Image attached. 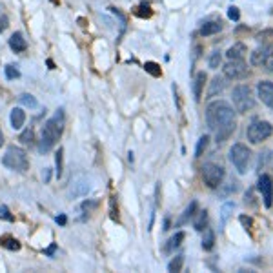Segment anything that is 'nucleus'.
I'll list each match as a JSON object with an SVG mask.
<instances>
[{"instance_id":"obj_20","label":"nucleus","mask_w":273,"mask_h":273,"mask_svg":"<svg viewBox=\"0 0 273 273\" xmlns=\"http://www.w3.org/2000/svg\"><path fill=\"white\" fill-rule=\"evenodd\" d=\"M186 239V235H184V231H177L175 235H173L171 239L168 241V246H166V251H173L175 248H179V246L182 244V241Z\"/></svg>"},{"instance_id":"obj_41","label":"nucleus","mask_w":273,"mask_h":273,"mask_svg":"<svg viewBox=\"0 0 273 273\" xmlns=\"http://www.w3.org/2000/svg\"><path fill=\"white\" fill-rule=\"evenodd\" d=\"M66 221H68V219H66V215H61V217H56V222H59L61 226H64Z\"/></svg>"},{"instance_id":"obj_32","label":"nucleus","mask_w":273,"mask_h":273,"mask_svg":"<svg viewBox=\"0 0 273 273\" xmlns=\"http://www.w3.org/2000/svg\"><path fill=\"white\" fill-rule=\"evenodd\" d=\"M151 8L149 6H146V4H142V6H139V8L135 9V15L136 16H141V18H149L151 16Z\"/></svg>"},{"instance_id":"obj_31","label":"nucleus","mask_w":273,"mask_h":273,"mask_svg":"<svg viewBox=\"0 0 273 273\" xmlns=\"http://www.w3.org/2000/svg\"><path fill=\"white\" fill-rule=\"evenodd\" d=\"M4 71H6V79H8V81H15V79L21 76V71L16 69V66H6Z\"/></svg>"},{"instance_id":"obj_4","label":"nucleus","mask_w":273,"mask_h":273,"mask_svg":"<svg viewBox=\"0 0 273 273\" xmlns=\"http://www.w3.org/2000/svg\"><path fill=\"white\" fill-rule=\"evenodd\" d=\"M231 99H233V106H235V111L239 113H248L255 106V99L251 95V89L246 84L235 86L231 93Z\"/></svg>"},{"instance_id":"obj_40","label":"nucleus","mask_w":273,"mask_h":273,"mask_svg":"<svg viewBox=\"0 0 273 273\" xmlns=\"http://www.w3.org/2000/svg\"><path fill=\"white\" fill-rule=\"evenodd\" d=\"M55 251H56V244H55V242H53V244L49 246L48 249H44V255H49V257H51V255H53V253H55Z\"/></svg>"},{"instance_id":"obj_39","label":"nucleus","mask_w":273,"mask_h":273,"mask_svg":"<svg viewBox=\"0 0 273 273\" xmlns=\"http://www.w3.org/2000/svg\"><path fill=\"white\" fill-rule=\"evenodd\" d=\"M96 204H99V202H89V201H86V202H82V209H91V208H96Z\"/></svg>"},{"instance_id":"obj_13","label":"nucleus","mask_w":273,"mask_h":273,"mask_svg":"<svg viewBox=\"0 0 273 273\" xmlns=\"http://www.w3.org/2000/svg\"><path fill=\"white\" fill-rule=\"evenodd\" d=\"M226 88V79L224 76H213V81L209 82V89H208V99H213L217 96L219 93H222Z\"/></svg>"},{"instance_id":"obj_8","label":"nucleus","mask_w":273,"mask_h":273,"mask_svg":"<svg viewBox=\"0 0 273 273\" xmlns=\"http://www.w3.org/2000/svg\"><path fill=\"white\" fill-rule=\"evenodd\" d=\"M222 71H224L226 79H231V81H241L244 76H248L249 68L246 66L244 61H228L222 66Z\"/></svg>"},{"instance_id":"obj_14","label":"nucleus","mask_w":273,"mask_h":273,"mask_svg":"<svg viewBox=\"0 0 273 273\" xmlns=\"http://www.w3.org/2000/svg\"><path fill=\"white\" fill-rule=\"evenodd\" d=\"M246 53H248V48H246L242 42H237V44H233L231 48L228 49L226 56H228L229 61H242L246 56Z\"/></svg>"},{"instance_id":"obj_27","label":"nucleus","mask_w":273,"mask_h":273,"mask_svg":"<svg viewBox=\"0 0 273 273\" xmlns=\"http://www.w3.org/2000/svg\"><path fill=\"white\" fill-rule=\"evenodd\" d=\"M144 69L149 73V75H153V76H161L162 75V69H161V66H159L157 62H146Z\"/></svg>"},{"instance_id":"obj_36","label":"nucleus","mask_w":273,"mask_h":273,"mask_svg":"<svg viewBox=\"0 0 273 273\" xmlns=\"http://www.w3.org/2000/svg\"><path fill=\"white\" fill-rule=\"evenodd\" d=\"M8 26H9L8 16H6V15H2V13H0V33H2V31H6V29H8Z\"/></svg>"},{"instance_id":"obj_6","label":"nucleus","mask_w":273,"mask_h":273,"mask_svg":"<svg viewBox=\"0 0 273 273\" xmlns=\"http://www.w3.org/2000/svg\"><path fill=\"white\" fill-rule=\"evenodd\" d=\"M273 133V128L269 122L266 121H253L251 124L248 126V131H246V136L251 144H261L262 141H266L269 135Z\"/></svg>"},{"instance_id":"obj_28","label":"nucleus","mask_w":273,"mask_h":273,"mask_svg":"<svg viewBox=\"0 0 273 273\" xmlns=\"http://www.w3.org/2000/svg\"><path fill=\"white\" fill-rule=\"evenodd\" d=\"M18 141L22 142V144H31L33 141H35V133H33L31 128L24 129V131L21 133V136H18Z\"/></svg>"},{"instance_id":"obj_7","label":"nucleus","mask_w":273,"mask_h":273,"mask_svg":"<svg viewBox=\"0 0 273 273\" xmlns=\"http://www.w3.org/2000/svg\"><path fill=\"white\" fill-rule=\"evenodd\" d=\"M224 177H226L224 168H221L219 164L208 162V164L202 166V181H204V184L208 188L211 189L219 188L222 184V181H224Z\"/></svg>"},{"instance_id":"obj_22","label":"nucleus","mask_w":273,"mask_h":273,"mask_svg":"<svg viewBox=\"0 0 273 273\" xmlns=\"http://www.w3.org/2000/svg\"><path fill=\"white\" fill-rule=\"evenodd\" d=\"M18 102H21L22 106H26V108H29V109L38 108V102H36V99L33 95H29V93H22V95L18 96Z\"/></svg>"},{"instance_id":"obj_21","label":"nucleus","mask_w":273,"mask_h":273,"mask_svg":"<svg viewBox=\"0 0 273 273\" xmlns=\"http://www.w3.org/2000/svg\"><path fill=\"white\" fill-rule=\"evenodd\" d=\"M197 206H199V204H197V202H195V201H193V202H189V206H188V208L184 209V213H182L181 221H179L177 224H179V226L186 224V222H188L189 219H191L193 215H195V211H197Z\"/></svg>"},{"instance_id":"obj_38","label":"nucleus","mask_w":273,"mask_h":273,"mask_svg":"<svg viewBox=\"0 0 273 273\" xmlns=\"http://www.w3.org/2000/svg\"><path fill=\"white\" fill-rule=\"evenodd\" d=\"M264 68L268 69V71H271V73H273V53L268 56V61L264 62Z\"/></svg>"},{"instance_id":"obj_1","label":"nucleus","mask_w":273,"mask_h":273,"mask_svg":"<svg viewBox=\"0 0 273 273\" xmlns=\"http://www.w3.org/2000/svg\"><path fill=\"white\" fill-rule=\"evenodd\" d=\"M206 124L211 131L217 133V144L224 142L235 131V111L224 101L209 102L206 108Z\"/></svg>"},{"instance_id":"obj_16","label":"nucleus","mask_w":273,"mask_h":273,"mask_svg":"<svg viewBox=\"0 0 273 273\" xmlns=\"http://www.w3.org/2000/svg\"><path fill=\"white\" fill-rule=\"evenodd\" d=\"M9 121H11L13 129H22V126H24V122H26V111L22 108H13Z\"/></svg>"},{"instance_id":"obj_34","label":"nucleus","mask_w":273,"mask_h":273,"mask_svg":"<svg viewBox=\"0 0 273 273\" xmlns=\"http://www.w3.org/2000/svg\"><path fill=\"white\" fill-rule=\"evenodd\" d=\"M0 219H4V221H8V222H13V215H11V211H9V208L8 206H0Z\"/></svg>"},{"instance_id":"obj_9","label":"nucleus","mask_w":273,"mask_h":273,"mask_svg":"<svg viewBox=\"0 0 273 273\" xmlns=\"http://www.w3.org/2000/svg\"><path fill=\"white\" fill-rule=\"evenodd\" d=\"M257 188L262 195L264 206L266 208H271V204H273V179L269 177V175H266V173L264 175H261V177H259V182H257Z\"/></svg>"},{"instance_id":"obj_25","label":"nucleus","mask_w":273,"mask_h":273,"mask_svg":"<svg viewBox=\"0 0 273 273\" xmlns=\"http://www.w3.org/2000/svg\"><path fill=\"white\" fill-rule=\"evenodd\" d=\"M209 68L211 69H217L219 66H221V62H222V53H221V49H215V51L209 55Z\"/></svg>"},{"instance_id":"obj_37","label":"nucleus","mask_w":273,"mask_h":273,"mask_svg":"<svg viewBox=\"0 0 273 273\" xmlns=\"http://www.w3.org/2000/svg\"><path fill=\"white\" fill-rule=\"evenodd\" d=\"M241 222H242V226H244L246 229H249V228H251V224H253L251 219L246 217V215H241Z\"/></svg>"},{"instance_id":"obj_44","label":"nucleus","mask_w":273,"mask_h":273,"mask_svg":"<svg viewBox=\"0 0 273 273\" xmlns=\"http://www.w3.org/2000/svg\"><path fill=\"white\" fill-rule=\"evenodd\" d=\"M4 144V135H2V129H0V146Z\"/></svg>"},{"instance_id":"obj_24","label":"nucleus","mask_w":273,"mask_h":273,"mask_svg":"<svg viewBox=\"0 0 273 273\" xmlns=\"http://www.w3.org/2000/svg\"><path fill=\"white\" fill-rule=\"evenodd\" d=\"M0 244L4 246V248L11 249V251H16V249H21V242L16 241V239H13V237H4V239H0Z\"/></svg>"},{"instance_id":"obj_42","label":"nucleus","mask_w":273,"mask_h":273,"mask_svg":"<svg viewBox=\"0 0 273 273\" xmlns=\"http://www.w3.org/2000/svg\"><path fill=\"white\" fill-rule=\"evenodd\" d=\"M162 229H164V231H168V229H169V217L164 219V228H162Z\"/></svg>"},{"instance_id":"obj_12","label":"nucleus","mask_w":273,"mask_h":273,"mask_svg":"<svg viewBox=\"0 0 273 273\" xmlns=\"http://www.w3.org/2000/svg\"><path fill=\"white\" fill-rule=\"evenodd\" d=\"M9 48H11L15 53H22L28 49V42H26L24 35H22L21 31H16L11 35V38H9Z\"/></svg>"},{"instance_id":"obj_23","label":"nucleus","mask_w":273,"mask_h":273,"mask_svg":"<svg viewBox=\"0 0 273 273\" xmlns=\"http://www.w3.org/2000/svg\"><path fill=\"white\" fill-rule=\"evenodd\" d=\"M182 264H184V255H177L175 259H171L168 264V271H173V273H177L182 269Z\"/></svg>"},{"instance_id":"obj_10","label":"nucleus","mask_w":273,"mask_h":273,"mask_svg":"<svg viewBox=\"0 0 273 273\" xmlns=\"http://www.w3.org/2000/svg\"><path fill=\"white\" fill-rule=\"evenodd\" d=\"M257 93H259V99L262 101V104H266L268 108L273 109V82L269 81L257 82Z\"/></svg>"},{"instance_id":"obj_30","label":"nucleus","mask_w":273,"mask_h":273,"mask_svg":"<svg viewBox=\"0 0 273 273\" xmlns=\"http://www.w3.org/2000/svg\"><path fill=\"white\" fill-rule=\"evenodd\" d=\"M62 157H64V149L59 148V151H56V157H55V162H56V177L61 179L62 177Z\"/></svg>"},{"instance_id":"obj_19","label":"nucleus","mask_w":273,"mask_h":273,"mask_svg":"<svg viewBox=\"0 0 273 273\" xmlns=\"http://www.w3.org/2000/svg\"><path fill=\"white\" fill-rule=\"evenodd\" d=\"M193 228L197 229V231H204V229L208 228V211H206V209L199 211L197 219H195V222H193Z\"/></svg>"},{"instance_id":"obj_11","label":"nucleus","mask_w":273,"mask_h":273,"mask_svg":"<svg viewBox=\"0 0 273 273\" xmlns=\"http://www.w3.org/2000/svg\"><path fill=\"white\" fill-rule=\"evenodd\" d=\"M273 53V46L271 44H266V46H261V48H257L255 51H251V55H249V62H251V66H264V62L268 61V56Z\"/></svg>"},{"instance_id":"obj_33","label":"nucleus","mask_w":273,"mask_h":273,"mask_svg":"<svg viewBox=\"0 0 273 273\" xmlns=\"http://www.w3.org/2000/svg\"><path fill=\"white\" fill-rule=\"evenodd\" d=\"M109 217H111V221H119V208H116L115 197H111V201H109Z\"/></svg>"},{"instance_id":"obj_3","label":"nucleus","mask_w":273,"mask_h":273,"mask_svg":"<svg viewBox=\"0 0 273 273\" xmlns=\"http://www.w3.org/2000/svg\"><path fill=\"white\" fill-rule=\"evenodd\" d=\"M2 164L9 169H15V171H26L29 168L28 153L18 146H9L6 155L2 157Z\"/></svg>"},{"instance_id":"obj_43","label":"nucleus","mask_w":273,"mask_h":273,"mask_svg":"<svg viewBox=\"0 0 273 273\" xmlns=\"http://www.w3.org/2000/svg\"><path fill=\"white\" fill-rule=\"evenodd\" d=\"M44 181H46V182L49 181V169H46V171H44Z\"/></svg>"},{"instance_id":"obj_15","label":"nucleus","mask_w":273,"mask_h":273,"mask_svg":"<svg viewBox=\"0 0 273 273\" xmlns=\"http://www.w3.org/2000/svg\"><path fill=\"white\" fill-rule=\"evenodd\" d=\"M204 82H206V73L204 71H199L193 79V99L195 101H201L202 96V89H204Z\"/></svg>"},{"instance_id":"obj_26","label":"nucleus","mask_w":273,"mask_h":273,"mask_svg":"<svg viewBox=\"0 0 273 273\" xmlns=\"http://www.w3.org/2000/svg\"><path fill=\"white\" fill-rule=\"evenodd\" d=\"M208 142H209V136L208 135H204V136H201L199 139V142H197V148H195V157H202V153L206 151V148H208Z\"/></svg>"},{"instance_id":"obj_2","label":"nucleus","mask_w":273,"mask_h":273,"mask_svg":"<svg viewBox=\"0 0 273 273\" xmlns=\"http://www.w3.org/2000/svg\"><path fill=\"white\" fill-rule=\"evenodd\" d=\"M64 126H66L64 109H56L55 115L49 116L48 121H46L44 128H42L41 144H38V151H41L42 155H46V153H49L53 148H55L59 139L62 136Z\"/></svg>"},{"instance_id":"obj_29","label":"nucleus","mask_w":273,"mask_h":273,"mask_svg":"<svg viewBox=\"0 0 273 273\" xmlns=\"http://www.w3.org/2000/svg\"><path fill=\"white\" fill-rule=\"evenodd\" d=\"M235 209V202H226L224 206H222V211H221V219H222V224H226V221H228L229 213Z\"/></svg>"},{"instance_id":"obj_5","label":"nucleus","mask_w":273,"mask_h":273,"mask_svg":"<svg viewBox=\"0 0 273 273\" xmlns=\"http://www.w3.org/2000/svg\"><path fill=\"white\" fill-rule=\"evenodd\" d=\"M249 159H251V151H249L248 146H244L242 142H237V144L231 146V149H229V161H231V164L235 166V169L241 175H244L248 171Z\"/></svg>"},{"instance_id":"obj_35","label":"nucleus","mask_w":273,"mask_h":273,"mask_svg":"<svg viewBox=\"0 0 273 273\" xmlns=\"http://www.w3.org/2000/svg\"><path fill=\"white\" fill-rule=\"evenodd\" d=\"M228 16L231 18V21L237 22L239 18H241V11H239V8H235V6H231V8L228 9Z\"/></svg>"},{"instance_id":"obj_18","label":"nucleus","mask_w":273,"mask_h":273,"mask_svg":"<svg viewBox=\"0 0 273 273\" xmlns=\"http://www.w3.org/2000/svg\"><path fill=\"white\" fill-rule=\"evenodd\" d=\"M213 246H215V231L209 228L204 229V237H202V248L206 249V251H211Z\"/></svg>"},{"instance_id":"obj_17","label":"nucleus","mask_w":273,"mask_h":273,"mask_svg":"<svg viewBox=\"0 0 273 273\" xmlns=\"http://www.w3.org/2000/svg\"><path fill=\"white\" fill-rule=\"evenodd\" d=\"M222 29V22L221 21H211V22H206L204 26L201 28V35L202 36H211L215 33H219Z\"/></svg>"}]
</instances>
